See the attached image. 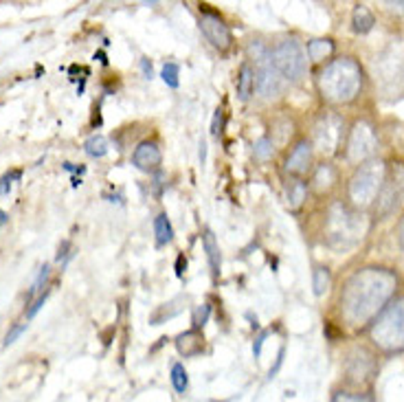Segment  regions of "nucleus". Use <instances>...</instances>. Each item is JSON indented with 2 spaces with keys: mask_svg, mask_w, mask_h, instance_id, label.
<instances>
[{
  "mask_svg": "<svg viewBox=\"0 0 404 402\" xmlns=\"http://www.w3.org/2000/svg\"><path fill=\"white\" fill-rule=\"evenodd\" d=\"M395 275L385 268H363L347 280L341 295V312L349 325H365L393 297Z\"/></svg>",
  "mask_w": 404,
  "mask_h": 402,
  "instance_id": "f257e3e1",
  "label": "nucleus"
},
{
  "mask_svg": "<svg viewBox=\"0 0 404 402\" xmlns=\"http://www.w3.org/2000/svg\"><path fill=\"white\" fill-rule=\"evenodd\" d=\"M361 84H363L361 66L349 58L330 62L319 75V90L323 99L332 104H349L358 95Z\"/></svg>",
  "mask_w": 404,
  "mask_h": 402,
  "instance_id": "f03ea898",
  "label": "nucleus"
},
{
  "mask_svg": "<svg viewBox=\"0 0 404 402\" xmlns=\"http://www.w3.org/2000/svg\"><path fill=\"white\" fill-rule=\"evenodd\" d=\"M371 341L387 354L404 349V297L395 299L391 306H385L378 314L371 325Z\"/></svg>",
  "mask_w": 404,
  "mask_h": 402,
  "instance_id": "7ed1b4c3",
  "label": "nucleus"
},
{
  "mask_svg": "<svg viewBox=\"0 0 404 402\" xmlns=\"http://www.w3.org/2000/svg\"><path fill=\"white\" fill-rule=\"evenodd\" d=\"M363 216L356 211H351L343 203H334L327 211V222H325V236L327 242L334 248H347L351 244H356L363 238Z\"/></svg>",
  "mask_w": 404,
  "mask_h": 402,
  "instance_id": "20e7f679",
  "label": "nucleus"
},
{
  "mask_svg": "<svg viewBox=\"0 0 404 402\" xmlns=\"http://www.w3.org/2000/svg\"><path fill=\"white\" fill-rule=\"evenodd\" d=\"M385 176H387V169L383 161L371 159L363 163L349 181V200L356 207H369L378 198V194H381Z\"/></svg>",
  "mask_w": 404,
  "mask_h": 402,
  "instance_id": "39448f33",
  "label": "nucleus"
},
{
  "mask_svg": "<svg viewBox=\"0 0 404 402\" xmlns=\"http://www.w3.org/2000/svg\"><path fill=\"white\" fill-rule=\"evenodd\" d=\"M248 58L255 64V68H253L255 70V88L262 92V97L270 99L280 95L284 90V78L272 64L270 48H266L260 40H253L248 44Z\"/></svg>",
  "mask_w": 404,
  "mask_h": 402,
  "instance_id": "423d86ee",
  "label": "nucleus"
},
{
  "mask_svg": "<svg viewBox=\"0 0 404 402\" xmlns=\"http://www.w3.org/2000/svg\"><path fill=\"white\" fill-rule=\"evenodd\" d=\"M270 58L284 82H299L308 70V55L294 38L277 42L270 48Z\"/></svg>",
  "mask_w": 404,
  "mask_h": 402,
  "instance_id": "0eeeda50",
  "label": "nucleus"
},
{
  "mask_svg": "<svg viewBox=\"0 0 404 402\" xmlns=\"http://www.w3.org/2000/svg\"><path fill=\"white\" fill-rule=\"evenodd\" d=\"M402 203H404V165H398L389 176H385L383 189L376 198V213L381 218H387Z\"/></svg>",
  "mask_w": 404,
  "mask_h": 402,
  "instance_id": "6e6552de",
  "label": "nucleus"
},
{
  "mask_svg": "<svg viewBox=\"0 0 404 402\" xmlns=\"http://www.w3.org/2000/svg\"><path fill=\"white\" fill-rule=\"evenodd\" d=\"M376 371H378V363H376V356L371 354L369 349L356 347V349H351L347 354V359H345V376H347L349 385H356V387L369 385L373 381Z\"/></svg>",
  "mask_w": 404,
  "mask_h": 402,
  "instance_id": "1a4fd4ad",
  "label": "nucleus"
},
{
  "mask_svg": "<svg viewBox=\"0 0 404 402\" xmlns=\"http://www.w3.org/2000/svg\"><path fill=\"white\" fill-rule=\"evenodd\" d=\"M343 139V121L336 115H321L314 123L312 141L321 149V152L332 154L341 145Z\"/></svg>",
  "mask_w": 404,
  "mask_h": 402,
  "instance_id": "9d476101",
  "label": "nucleus"
},
{
  "mask_svg": "<svg viewBox=\"0 0 404 402\" xmlns=\"http://www.w3.org/2000/svg\"><path fill=\"white\" fill-rule=\"evenodd\" d=\"M200 31L205 33V38L211 42L213 48L218 51L226 53L233 44V36H231V29L229 24H226L216 11H209V9H202L200 11Z\"/></svg>",
  "mask_w": 404,
  "mask_h": 402,
  "instance_id": "9b49d317",
  "label": "nucleus"
},
{
  "mask_svg": "<svg viewBox=\"0 0 404 402\" xmlns=\"http://www.w3.org/2000/svg\"><path fill=\"white\" fill-rule=\"evenodd\" d=\"M373 149H376V134L371 125L367 121L354 123L347 139V159L351 163H361L373 154Z\"/></svg>",
  "mask_w": 404,
  "mask_h": 402,
  "instance_id": "f8f14e48",
  "label": "nucleus"
},
{
  "mask_svg": "<svg viewBox=\"0 0 404 402\" xmlns=\"http://www.w3.org/2000/svg\"><path fill=\"white\" fill-rule=\"evenodd\" d=\"M310 167H312V143L303 139L292 147V152L288 154V159L284 163V169H286V174L299 179V176L308 174Z\"/></svg>",
  "mask_w": 404,
  "mask_h": 402,
  "instance_id": "ddd939ff",
  "label": "nucleus"
},
{
  "mask_svg": "<svg viewBox=\"0 0 404 402\" xmlns=\"http://www.w3.org/2000/svg\"><path fill=\"white\" fill-rule=\"evenodd\" d=\"M163 154H161V147L154 141H143L137 145L134 154H132V163L137 169L141 171H156L161 167Z\"/></svg>",
  "mask_w": 404,
  "mask_h": 402,
  "instance_id": "4468645a",
  "label": "nucleus"
},
{
  "mask_svg": "<svg viewBox=\"0 0 404 402\" xmlns=\"http://www.w3.org/2000/svg\"><path fill=\"white\" fill-rule=\"evenodd\" d=\"M176 349H179V354L185 356V359H191V356H198L202 349H205V339H202V332L200 330H187L183 334L176 337Z\"/></svg>",
  "mask_w": 404,
  "mask_h": 402,
  "instance_id": "2eb2a0df",
  "label": "nucleus"
},
{
  "mask_svg": "<svg viewBox=\"0 0 404 402\" xmlns=\"http://www.w3.org/2000/svg\"><path fill=\"white\" fill-rule=\"evenodd\" d=\"M235 90H238V97L242 99V102H248L253 90H255V70H253V66L248 62H244L240 73H238Z\"/></svg>",
  "mask_w": 404,
  "mask_h": 402,
  "instance_id": "dca6fc26",
  "label": "nucleus"
},
{
  "mask_svg": "<svg viewBox=\"0 0 404 402\" xmlns=\"http://www.w3.org/2000/svg\"><path fill=\"white\" fill-rule=\"evenodd\" d=\"M202 246L207 250V260H209V266H211V275L213 280L220 277V266H222V255H220V246H218V240L211 231H205L202 236Z\"/></svg>",
  "mask_w": 404,
  "mask_h": 402,
  "instance_id": "f3484780",
  "label": "nucleus"
},
{
  "mask_svg": "<svg viewBox=\"0 0 404 402\" xmlns=\"http://www.w3.org/2000/svg\"><path fill=\"white\" fill-rule=\"evenodd\" d=\"M334 181H336V171L332 169V165H319L317 169H314V176H312V187H314V191H319V194H323V191H327L332 185H334Z\"/></svg>",
  "mask_w": 404,
  "mask_h": 402,
  "instance_id": "a211bd4d",
  "label": "nucleus"
},
{
  "mask_svg": "<svg viewBox=\"0 0 404 402\" xmlns=\"http://www.w3.org/2000/svg\"><path fill=\"white\" fill-rule=\"evenodd\" d=\"M334 53V44L332 40H312L308 42V48H306V55L312 60V62H323Z\"/></svg>",
  "mask_w": 404,
  "mask_h": 402,
  "instance_id": "6ab92c4d",
  "label": "nucleus"
},
{
  "mask_svg": "<svg viewBox=\"0 0 404 402\" xmlns=\"http://www.w3.org/2000/svg\"><path fill=\"white\" fill-rule=\"evenodd\" d=\"M169 383H171V387H174L176 393H181V396L187 393V389H189V374H187V369H185L183 363H174L171 365V369H169Z\"/></svg>",
  "mask_w": 404,
  "mask_h": 402,
  "instance_id": "aec40b11",
  "label": "nucleus"
},
{
  "mask_svg": "<svg viewBox=\"0 0 404 402\" xmlns=\"http://www.w3.org/2000/svg\"><path fill=\"white\" fill-rule=\"evenodd\" d=\"M351 22H354V31H356V33H367V31H371V27L376 24L371 9L365 7V5H358L356 9H354Z\"/></svg>",
  "mask_w": 404,
  "mask_h": 402,
  "instance_id": "412c9836",
  "label": "nucleus"
},
{
  "mask_svg": "<svg viewBox=\"0 0 404 402\" xmlns=\"http://www.w3.org/2000/svg\"><path fill=\"white\" fill-rule=\"evenodd\" d=\"M154 236H156V244L159 246H167L174 240V229H171V222L165 213L154 218Z\"/></svg>",
  "mask_w": 404,
  "mask_h": 402,
  "instance_id": "4be33fe9",
  "label": "nucleus"
},
{
  "mask_svg": "<svg viewBox=\"0 0 404 402\" xmlns=\"http://www.w3.org/2000/svg\"><path fill=\"white\" fill-rule=\"evenodd\" d=\"M306 198H308V185L303 181H292L288 185V205H290V209H299Z\"/></svg>",
  "mask_w": 404,
  "mask_h": 402,
  "instance_id": "5701e85b",
  "label": "nucleus"
},
{
  "mask_svg": "<svg viewBox=\"0 0 404 402\" xmlns=\"http://www.w3.org/2000/svg\"><path fill=\"white\" fill-rule=\"evenodd\" d=\"M84 152L92 159H101V157H106L108 154V141L106 137H101V134H92L86 143H84Z\"/></svg>",
  "mask_w": 404,
  "mask_h": 402,
  "instance_id": "b1692460",
  "label": "nucleus"
},
{
  "mask_svg": "<svg viewBox=\"0 0 404 402\" xmlns=\"http://www.w3.org/2000/svg\"><path fill=\"white\" fill-rule=\"evenodd\" d=\"M330 402H373V396L369 391H351V389H339L332 393Z\"/></svg>",
  "mask_w": 404,
  "mask_h": 402,
  "instance_id": "393cba45",
  "label": "nucleus"
},
{
  "mask_svg": "<svg viewBox=\"0 0 404 402\" xmlns=\"http://www.w3.org/2000/svg\"><path fill=\"white\" fill-rule=\"evenodd\" d=\"M312 286H314V295L321 297L327 288H330V270L325 266H317L314 275H312Z\"/></svg>",
  "mask_w": 404,
  "mask_h": 402,
  "instance_id": "a878e982",
  "label": "nucleus"
},
{
  "mask_svg": "<svg viewBox=\"0 0 404 402\" xmlns=\"http://www.w3.org/2000/svg\"><path fill=\"white\" fill-rule=\"evenodd\" d=\"M171 306H174V301H169V304L161 306L154 314L149 317V323H152V325H161L165 319H171V317H176V314L183 310V306H176V308H171Z\"/></svg>",
  "mask_w": 404,
  "mask_h": 402,
  "instance_id": "bb28decb",
  "label": "nucleus"
},
{
  "mask_svg": "<svg viewBox=\"0 0 404 402\" xmlns=\"http://www.w3.org/2000/svg\"><path fill=\"white\" fill-rule=\"evenodd\" d=\"M272 149H275L272 139L262 137L260 141H255V145H253V154H255V159H260V161H268L272 157Z\"/></svg>",
  "mask_w": 404,
  "mask_h": 402,
  "instance_id": "cd10ccee",
  "label": "nucleus"
},
{
  "mask_svg": "<svg viewBox=\"0 0 404 402\" xmlns=\"http://www.w3.org/2000/svg\"><path fill=\"white\" fill-rule=\"evenodd\" d=\"M179 75H181V68H179V64H174V62H167L163 66V70H161V78L169 88H179V84H181Z\"/></svg>",
  "mask_w": 404,
  "mask_h": 402,
  "instance_id": "c85d7f7f",
  "label": "nucleus"
},
{
  "mask_svg": "<svg viewBox=\"0 0 404 402\" xmlns=\"http://www.w3.org/2000/svg\"><path fill=\"white\" fill-rule=\"evenodd\" d=\"M209 317H211V306H209V304L198 306V308L193 310V314H191V325H193L191 330H202V328H205L207 321H209Z\"/></svg>",
  "mask_w": 404,
  "mask_h": 402,
  "instance_id": "c756f323",
  "label": "nucleus"
},
{
  "mask_svg": "<svg viewBox=\"0 0 404 402\" xmlns=\"http://www.w3.org/2000/svg\"><path fill=\"white\" fill-rule=\"evenodd\" d=\"M48 273H51V268H48V264H44V266L40 268V273H38V277H36V282H33L31 290H29V297H31V299L42 295V286H44V284H46V280H48Z\"/></svg>",
  "mask_w": 404,
  "mask_h": 402,
  "instance_id": "7c9ffc66",
  "label": "nucleus"
},
{
  "mask_svg": "<svg viewBox=\"0 0 404 402\" xmlns=\"http://www.w3.org/2000/svg\"><path fill=\"white\" fill-rule=\"evenodd\" d=\"M27 325L29 323H20V325H14V328L9 330V334L5 337V347H9L11 343H16L24 332H27Z\"/></svg>",
  "mask_w": 404,
  "mask_h": 402,
  "instance_id": "2f4dec72",
  "label": "nucleus"
},
{
  "mask_svg": "<svg viewBox=\"0 0 404 402\" xmlns=\"http://www.w3.org/2000/svg\"><path fill=\"white\" fill-rule=\"evenodd\" d=\"M14 179H20V171H14V174H7L0 179V196H7L9 189H11V181Z\"/></svg>",
  "mask_w": 404,
  "mask_h": 402,
  "instance_id": "473e14b6",
  "label": "nucleus"
},
{
  "mask_svg": "<svg viewBox=\"0 0 404 402\" xmlns=\"http://www.w3.org/2000/svg\"><path fill=\"white\" fill-rule=\"evenodd\" d=\"M222 123H224V112L218 108L216 115H213V121H211V137H220V132H222Z\"/></svg>",
  "mask_w": 404,
  "mask_h": 402,
  "instance_id": "72a5a7b5",
  "label": "nucleus"
},
{
  "mask_svg": "<svg viewBox=\"0 0 404 402\" xmlns=\"http://www.w3.org/2000/svg\"><path fill=\"white\" fill-rule=\"evenodd\" d=\"M268 339V332H262L257 339H255V343H253V356L255 359H260L262 356V347H264V341Z\"/></svg>",
  "mask_w": 404,
  "mask_h": 402,
  "instance_id": "f704fd0d",
  "label": "nucleus"
},
{
  "mask_svg": "<svg viewBox=\"0 0 404 402\" xmlns=\"http://www.w3.org/2000/svg\"><path fill=\"white\" fill-rule=\"evenodd\" d=\"M46 295H48V292L44 290V292H42V295H40V297H38V299L33 301V306H31V308H29V312H27V314H29V319H31V317H36V314H38V310H40V308L44 306Z\"/></svg>",
  "mask_w": 404,
  "mask_h": 402,
  "instance_id": "c9c22d12",
  "label": "nucleus"
},
{
  "mask_svg": "<svg viewBox=\"0 0 404 402\" xmlns=\"http://www.w3.org/2000/svg\"><path fill=\"white\" fill-rule=\"evenodd\" d=\"M282 363H284V349H280V354H277V361H275V365L268 369V379L272 381L275 376H277V371H280V367H282Z\"/></svg>",
  "mask_w": 404,
  "mask_h": 402,
  "instance_id": "e433bc0d",
  "label": "nucleus"
},
{
  "mask_svg": "<svg viewBox=\"0 0 404 402\" xmlns=\"http://www.w3.org/2000/svg\"><path fill=\"white\" fill-rule=\"evenodd\" d=\"M141 70H143V78H145V80H152V78H154V70H152V62H149L147 58L141 60Z\"/></svg>",
  "mask_w": 404,
  "mask_h": 402,
  "instance_id": "4c0bfd02",
  "label": "nucleus"
},
{
  "mask_svg": "<svg viewBox=\"0 0 404 402\" xmlns=\"http://www.w3.org/2000/svg\"><path fill=\"white\" fill-rule=\"evenodd\" d=\"M205 159H207V145H205V141L200 143V163H205Z\"/></svg>",
  "mask_w": 404,
  "mask_h": 402,
  "instance_id": "58836bf2",
  "label": "nucleus"
},
{
  "mask_svg": "<svg viewBox=\"0 0 404 402\" xmlns=\"http://www.w3.org/2000/svg\"><path fill=\"white\" fill-rule=\"evenodd\" d=\"M183 264L187 266V262L183 258H179V264H176V275H179V277H183Z\"/></svg>",
  "mask_w": 404,
  "mask_h": 402,
  "instance_id": "ea45409f",
  "label": "nucleus"
},
{
  "mask_svg": "<svg viewBox=\"0 0 404 402\" xmlns=\"http://www.w3.org/2000/svg\"><path fill=\"white\" fill-rule=\"evenodd\" d=\"M66 248H68V242H64L62 246H60V253H58V260L62 262V258H66L68 253H66Z\"/></svg>",
  "mask_w": 404,
  "mask_h": 402,
  "instance_id": "a19ab883",
  "label": "nucleus"
},
{
  "mask_svg": "<svg viewBox=\"0 0 404 402\" xmlns=\"http://www.w3.org/2000/svg\"><path fill=\"white\" fill-rule=\"evenodd\" d=\"M7 222H9V216H7V213H5L3 209H0V229H3Z\"/></svg>",
  "mask_w": 404,
  "mask_h": 402,
  "instance_id": "79ce46f5",
  "label": "nucleus"
},
{
  "mask_svg": "<svg viewBox=\"0 0 404 402\" xmlns=\"http://www.w3.org/2000/svg\"><path fill=\"white\" fill-rule=\"evenodd\" d=\"M387 7L398 9V11H404V3H387Z\"/></svg>",
  "mask_w": 404,
  "mask_h": 402,
  "instance_id": "37998d69",
  "label": "nucleus"
},
{
  "mask_svg": "<svg viewBox=\"0 0 404 402\" xmlns=\"http://www.w3.org/2000/svg\"><path fill=\"white\" fill-rule=\"evenodd\" d=\"M97 58H99V62H101V64H108V60H106V55H104V53H97V55H95V60H97Z\"/></svg>",
  "mask_w": 404,
  "mask_h": 402,
  "instance_id": "c03bdc74",
  "label": "nucleus"
},
{
  "mask_svg": "<svg viewBox=\"0 0 404 402\" xmlns=\"http://www.w3.org/2000/svg\"><path fill=\"white\" fill-rule=\"evenodd\" d=\"M400 238H402V244H404V222H402V236Z\"/></svg>",
  "mask_w": 404,
  "mask_h": 402,
  "instance_id": "a18cd8bd",
  "label": "nucleus"
}]
</instances>
